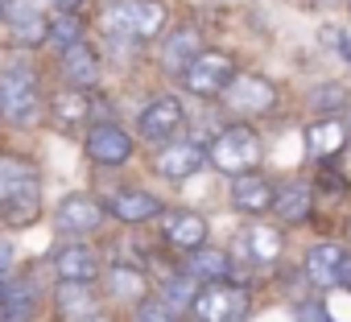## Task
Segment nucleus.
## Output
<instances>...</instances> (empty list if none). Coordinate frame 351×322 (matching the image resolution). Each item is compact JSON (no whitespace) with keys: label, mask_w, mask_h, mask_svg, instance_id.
I'll return each mask as SVG.
<instances>
[{"label":"nucleus","mask_w":351,"mask_h":322,"mask_svg":"<svg viewBox=\"0 0 351 322\" xmlns=\"http://www.w3.org/2000/svg\"><path fill=\"white\" fill-rule=\"evenodd\" d=\"M99 203H104V215L116 219V223H124V227H145V223H153V219L165 215V199L153 195L149 186H136V182L104 190Z\"/></svg>","instance_id":"nucleus-9"},{"label":"nucleus","mask_w":351,"mask_h":322,"mask_svg":"<svg viewBox=\"0 0 351 322\" xmlns=\"http://www.w3.org/2000/svg\"><path fill=\"white\" fill-rule=\"evenodd\" d=\"M228 203L236 215L244 219H269V203H273V178L269 174H240V178H228Z\"/></svg>","instance_id":"nucleus-25"},{"label":"nucleus","mask_w":351,"mask_h":322,"mask_svg":"<svg viewBox=\"0 0 351 322\" xmlns=\"http://www.w3.org/2000/svg\"><path fill=\"white\" fill-rule=\"evenodd\" d=\"M182 273L199 285H211V281H236L232 277V252L219 248V244H203L195 252L182 256Z\"/></svg>","instance_id":"nucleus-27"},{"label":"nucleus","mask_w":351,"mask_h":322,"mask_svg":"<svg viewBox=\"0 0 351 322\" xmlns=\"http://www.w3.org/2000/svg\"><path fill=\"white\" fill-rule=\"evenodd\" d=\"M186 120H191V112H186L182 95L161 91V95H153V99L136 112V132H132V136H141V140H149V145H165V140H173V136H182Z\"/></svg>","instance_id":"nucleus-11"},{"label":"nucleus","mask_w":351,"mask_h":322,"mask_svg":"<svg viewBox=\"0 0 351 322\" xmlns=\"http://www.w3.org/2000/svg\"><path fill=\"white\" fill-rule=\"evenodd\" d=\"M343 289L351 293V260H347V273H343Z\"/></svg>","instance_id":"nucleus-34"},{"label":"nucleus","mask_w":351,"mask_h":322,"mask_svg":"<svg viewBox=\"0 0 351 322\" xmlns=\"http://www.w3.org/2000/svg\"><path fill=\"white\" fill-rule=\"evenodd\" d=\"M132 322H182V318H173L157 297H145V301L132 310Z\"/></svg>","instance_id":"nucleus-30"},{"label":"nucleus","mask_w":351,"mask_h":322,"mask_svg":"<svg viewBox=\"0 0 351 322\" xmlns=\"http://www.w3.org/2000/svg\"><path fill=\"white\" fill-rule=\"evenodd\" d=\"M13 273H17V244L9 236H0V285H5Z\"/></svg>","instance_id":"nucleus-31"},{"label":"nucleus","mask_w":351,"mask_h":322,"mask_svg":"<svg viewBox=\"0 0 351 322\" xmlns=\"http://www.w3.org/2000/svg\"><path fill=\"white\" fill-rule=\"evenodd\" d=\"M207 166H215L223 178L256 174L265 166V136L256 124L228 120L211 140H207Z\"/></svg>","instance_id":"nucleus-4"},{"label":"nucleus","mask_w":351,"mask_h":322,"mask_svg":"<svg viewBox=\"0 0 351 322\" xmlns=\"http://www.w3.org/2000/svg\"><path fill=\"white\" fill-rule=\"evenodd\" d=\"M136 136L120 124V120H95L83 128V157L95 170H120L136 157Z\"/></svg>","instance_id":"nucleus-8"},{"label":"nucleus","mask_w":351,"mask_h":322,"mask_svg":"<svg viewBox=\"0 0 351 322\" xmlns=\"http://www.w3.org/2000/svg\"><path fill=\"white\" fill-rule=\"evenodd\" d=\"M83 322H120V314H116V310H99V314H91V318H83Z\"/></svg>","instance_id":"nucleus-33"},{"label":"nucleus","mask_w":351,"mask_h":322,"mask_svg":"<svg viewBox=\"0 0 351 322\" xmlns=\"http://www.w3.org/2000/svg\"><path fill=\"white\" fill-rule=\"evenodd\" d=\"M42 166L29 153L17 149H0V223L9 232L34 227L42 219Z\"/></svg>","instance_id":"nucleus-2"},{"label":"nucleus","mask_w":351,"mask_h":322,"mask_svg":"<svg viewBox=\"0 0 351 322\" xmlns=\"http://www.w3.org/2000/svg\"><path fill=\"white\" fill-rule=\"evenodd\" d=\"M46 120L62 132H79L87 124H95V112H91V95L83 91H71V87H58L54 95H46Z\"/></svg>","instance_id":"nucleus-26"},{"label":"nucleus","mask_w":351,"mask_h":322,"mask_svg":"<svg viewBox=\"0 0 351 322\" xmlns=\"http://www.w3.org/2000/svg\"><path fill=\"white\" fill-rule=\"evenodd\" d=\"M0 5H9V0H0Z\"/></svg>","instance_id":"nucleus-37"},{"label":"nucleus","mask_w":351,"mask_h":322,"mask_svg":"<svg viewBox=\"0 0 351 322\" xmlns=\"http://www.w3.org/2000/svg\"><path fill=\"white\" fill-rule=\"evenodd\" d=\"M157 223H161V244H165L169 252H178V256H186V252L211 244V223H207V215H199V211H191V207H173V211L165 207V215H161Z\"/></svg>","instance_id":"nucleus-20"},{"label":"nucleus","mask_w":351,"mask_h":322,"mask_svg":"<svg viewBox=\"0 0 351 322\" xmlns=\"http://www.w3.org/2000/svg\"><path fill=\"white\" fill-rule=\"evenodd\" d=\"M50 310L58 322H83L91 314L104 310V293L99 285H83V281H54V289L46 293Z\"/></svg>","instance_id":"nucleus-22"},{"label":"nucleus","mask_w":351,"mask_h":322,"mask_svg":"<svg viewBox=\"0 0 351 322\" xmlns=\"http://www.w3.org/2000/svg\"><path fill=\"white\" fill-rule=\"evenodd\" d=\"M252 314V293L244 281H211L195 289L182 322H244Z\"/></svg>","instance_id":"nucleus-6"},{"label":"nucleus","mask_w":351,"mask_h":322,"mask_svg":"<svg viewBox=\"0 0 351 322\" xmlns=\"http://www.w3.org/2000/svg\"><path fill=\"white\" fill-rule=\"evenodd\" d=\"M343 244H347V252H351V219H347V227H343Z\"/></svg>","instance_id":"nucleus-35"},{"label":"nucleus","mask_w":351,"mask_h":322,"mask_svg":"<svg viewBox=\"0 0 351 322\" xmlns=\"http://www.w3.org/2000/svg\"><path fill=\"white\" fill-rule=\"evenodd\" d=\"M314 182L306 178H273V203H269V219L277 227H302L314 219Z\"/></svg>","instance_id":"nucleus-16"},{"label":"nucleus","mask_w":351,"mask_h":322,"mask_svg":"<svg viewBox=\"0 0 351 322\" xmlns=\"http://www.w3.org/2000/svg\"><path fill=\"white\" fill-rule=\"evenodd\" d=\"M0 25H5V5H0Z\"/></svg>","instance_id":"nucleus-36"},{"label":"nucleus","mask_w":351,"mask_h":322,"mask_svg":"<svg viewBox=\"0 0 351 322\" xmlns=\"http://www.w3.org/2000/svg\"><path fill=\"white\" fill-rule=\"evenodd\" d=\"M153 46H157V66H161L173 83H178L182 71L207 50V38H203V25H199V21H169L165 34H161Z\"/></svg>","instance_id":"nucleus-10"},{"label":"nucleus","mask_w":351,"mask_h":322,"mask_svg":"<svg viewBox=\"0 0 351 322\" xmlns=\"http://www.w3.org/2000/svg\"><path fill=\"white\" fill-rule=\"evenodd\" d=\"M351 145V128L347 120H310L302 128V153L310 161H318V166H330V161H339Z\"/></svg>","instance_id":"nucleus-23"},{"label":"nucleus","mask_w":351,"mask_h":322,"mask_svg":"<svg viewBox=\"0 0 351 322\" xmlns=\"http://www.w3.org/2000/svg\"><path fill=\"white\" fill-rule=\"evenodd\" d=\"M46 310V289L29 273H13L0 285V322H38Z\"/></svg>","instance_id":"nucleus-19"},{"label":"nucleus","mask_w":351,"mask_h":322,"mask_svg":"<svg viewBox=\"0 0 351 322\" xmlns=\"http://www.w3.org/2000/svg\"><path fill=\"white\" fill-rule=\"evenodd\" d=\"M5 34H9V50H17V54L42 50L46 46V5L42 0H9Z\"/></svg>","instance_id":"nucleus-17"},{"label":"nucleus","mask_w":351,"mask_h":322,"mask_svg":"<svg viewBox=\"0 0 351 322\" xmlns=\"http://www.w3.org/2000/svg\"><path fill=\"white\" fill-rule=\"evenodd\" d=\"M347 103H351V87L339 79H326V83L310 87V95H306V108L314 112V120H343Z\"/></svg>","instance_id":"nucleus-28"},{"label":"nucleus","mask_w":351,"mask_h":322,"mask_svg":"<svg viewBox=\"0 0 351 322\" xmlns=\"http://www.w3.org/2000/svg\"><path fill=\"white\" fill-rule=\"evenodd\" d=\"M99 293H104L108 306L136 310L145 297H153V277L136 260H108L104 264V277H99Z\"/></svg>","instance_id":"nucleus-15"},{"label":"nucleus","mask_w":351,"mask_h":322,"mask_svg":"<svg viewBox=\"0 0 351 322\" xmlns=\"http://www.w3.org/2000/svg\"><path fill=\"white\" fill-rule=\"evenodd\" d=\"M46 120V87L34 54L0 58V124L5 128H38Z\"/></svg>","instance_id":"nucleus-1"},{"label":"nucleus","mask_w":351,"mask_h":322,"mask_svg":"<svg viewBox=\"0 0 351 322\" xmlns=\"http://www.w3.org/2000/svg\"><path fill=\"white\" fill-rule=\"evenodd\" d=\"M79 42H87V21H83V13H46V46H50L54 54H62V50H71V46H79Z\"/></svg>","instance_id":"nucleus-29"},{"label":"nucleus","mask_w":351,"mask_h":322,"mask_svg":"<svg viewBox=\"0 0 351 322\" xmlns=\"http://www.w3.org/2000/svg\"><path fill=\"white\" fill-rule=\"evenodd\" d=\"M240 244H244V252H248V260H252L256 269H273V264H281V256H285V248H289L285 227H277L273 219H248Z\"/></svg>","instance_id":"nucleus-24"},{"label":"nucleus","mask_w":351,"mask_h":322,"mask_svg":"<svg viewBox=\"0 0 351 322\" xmlns=\"http://www.w3.org/2000/svg\"><path fill=\"white\" fill-rule=\"evenodd\" d=\"M108 256L87 244V240H58L50 252V273L54 281H83V285H99Z\"/></svg>","instance_id":"nucleus-14"},{"label":"nucleus","mask_w":351,"mask_h":322,"mask_svg":"<svg viewBox=\"0 0 351 322\" xmlns=\"http://www.w3.org/2000/svg\"><path fill=\"white\" fill-rule=\"evenodd\" d=\"M46 13H79L83 9V0H42Z\"/></svg>","instance_id":"nucleus-32"},{"label":"nucleus","mask_w":351,"mask_h":322,"mask_svg":"<svg viewBox=\"0 0 351 322\" xmlns=\"http://www.w3.org/2000/svg\"><path fill=\"white\" fill-rule=\"evenodd\" d=\"M244 66L236 62V54L232 50H219V46H207L186 71H182V79H178V87L186 91V95H195V99H219L223 91H228V83L240 75Z\"/></svg>","instance_id":"nucleus-7"},{"label":"nucleus","mask_w":351,"mask_h":322,"mask_svg":"<svg viewBox=\"0 0 351 322\" xmlns=\"http://www.w3.org/2000/svg\"><path fill=\"white\" fill-rule=\"evenodd\" d=\"M347 244L343 240H318L306 248L302 256V277L318 289V293H330V289H343V273H347Z\"/></svg>","instance_id":"nucleus-18"},{"label":"nucleus","mask_w":351,"mask_h":322,"mask_svg":"<svg viewBox=\"0 0 351 322\" xmlns=\"http://www.w3.org/2000/svg\"><path fill=\"white\" fill-rule=\"evenodd\" d=\"M215 103L223 108L228 120L252 124V120H265V116L281 112V83L269 79V75H261V71H240Z\"/></svg>","instance_id":"nucleus-5"},{"label":"nucleus","mask_w":351,"mask_h":322,"mask_svg":"<svg viewBox=\"0 0 351 322\" xmlns=\"http://www.w3.org/2000/svg\"><path fill=\"white\" fill-rule=\"evenodd\" d=\"M104 203H99V195H91V190H71V195H62L58 199V207L50 211V223H54V232L58 236H71V240H83V236H95L99 227H104Z\"/></svg>","instance_id":"nucleus-13"},{"label":"nucleus","mask_w":351,"mask_h":322,"mask_svg":"<svg viewBox=\"0 0 351 322\" xmlns=\"http://www.w3.org/2000/svg\"><path fill=\"white\" fill-rule=\"evenodd\" d=\"M153 174L161 178V182H169V186H182V182H191L203 166H207V145L203 140H191V136H173V140H165V145H157L153 149Z\"/></svg>","instance_id":"nucleus-12"},{"label":"nucleus","mask_w":351,"mask_h":322,"mask_svg":"<svg viewBox=\"0 0 351 322\" xmlns=\"http://www.w3.org/2000/svg\"><path fill=\"white\" fill-rule=\"evenodd\" d=\"M169 25V5L165 0H104L95 9V29L104 42L145 50L153 46Z\"/></svg>","instance_id":"nucleus-3"},{"label":"nucleus","mask_w":351,"mask_h":322,"mask_svg":"<svg viewBox=\"0 0 351 322\" xmlns=\"http://www.w3.org/2000/svg\"><path fill=\"white\" fill-rule=\"evenodd\" d=\"M58 75H62V87L95 95L104 87V58H99L95 42H79V46L62 50L58 54Z\"/></svg>","instance_id":"nucleus-21"}]
</instances>
